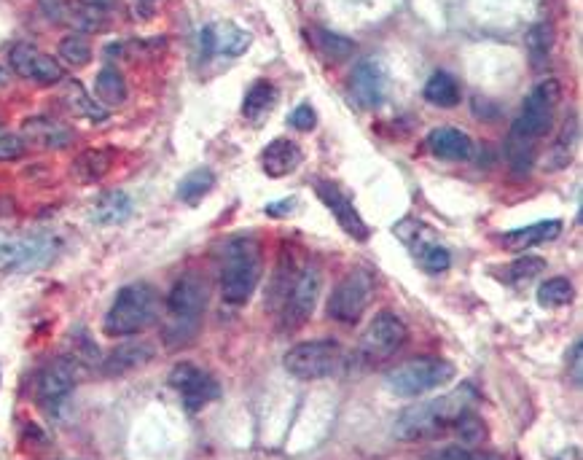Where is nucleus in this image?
I'll return each mask as SVG.
<instances>
[{
    "mask_svg": "<svg viewBox=\"0 0 583 460\" xmlns=\"http://www.w3.org/2000/svg\"><path fill=\"white\" fill-rule=\"evenodd\" d=\"M476 401H479V396L473 391V385L465 382V385L455 388L452 393H446L441 399L409 407L395 420V439H401V442H430V439H438L446 431H452L460 423V417L471 412Z\"/></svg>",
    "mask_w": 583,
    "mask_h": 460,
    "instance_id": "f257e3e1",
    "label": "nucleus"
},
{
    "mask_svg": "<svg viewBox=\"0 0 583 460\" xmlns=\"http://www.w3.org/2000/svg\"><path fill=\"white\" fill-rule=\"evenodd\" d=\"M559 100H562V87L557 79L538 81L524 100L522 111L511 127V159L519 170H530L535 143L549 135Z\"/></svg>",
    "mask_w": 583,
    "mask_h": 460,
    "instance_id": "f03ea898",
    "label": "nucleus"
},
{
    "mask_svg": "<svg viewBox=\"0 0 583 460\" xmlns=\"http://www.w3.org/2000/svg\"><path fill=\"white\" fill-rule=\"evenodd\" d=\"M207 310V283L189 272L175 280L164 307V342L167 348H183L197 337Z\"/></svg>",
    "mask_w": 583,
    "mask_h": 460,
    "instance_id": "7ed1b4c3",
    "label": "nucleus"
},
{
    "mask_svg": "<svg viewBox=\"0 0 583 460\" xmlns=\"http://www.w3.org/2000/svg\"><path fill=\"white\" fill-rule=\"evenodd\" d=\"M264 270L261 245L253 235L232 237L221 253V296L226 304H245L256 291Z\"/></svg>",
    "mask_w": 583,
    "mask_h": 460,
    "instance_id": "20e7f679",
    "label": "nucleus"
},
{
    "mask_svg": "<svg viewBox=\"0 0 583 460\" xmlns=\"http://www.w3.org/2000/svg\"><path fill=\"white\" fill-rule=\"evenodd\" d=\"M159 318V294L148 283H129L116 294L111 310L105 315L108 337H135Z\"/></svg>",
    "mask_w": 583,
    "mask_h": 460,
    "instance_id": "39448f33",
    "label": "nucleus"
},
{
    "mask_svg": "<svg viewBox=\"0 0 583 460\" xmlns=\"http://www.w3.org/2000/svg\"><path fill=\"white\" fill-rule=\"evenodd\" d=\"M455 366L446 358H412L385 374V388L398 399H420L455 380Z\"/></svg>",
    "mask_w": 583,
    "mask_h": 460,
    "instance_id": "423d86ee",
    "label": "nucleus"
},
{
    "mask_svg": "<svg viewBox=\"0 0 583 460\" xmlns=\"http://www.w3.org/2000/svg\"><path fill=\"white\" fill-rule=\"evenodd\" d=\"M342 361L344 350L334 339H309V342H299L283 358L285 372L304 382L334 377L339 372Z\"/></svg>",
    "mask_w": 583,
    "mask_h": 460,
    "instance_id": "0eeeda50",
    "label": "nucleus"
},
{
    "mask_svg": "<svg viewBox=\"0 0 583 460\" xmlns=\"http://www.w3.org/2000/svg\"><path fill=\"white\" fill-rule=\"evenodd\" d=\"M320 291H323V275L315 264H304L288 288V294L280 302V321H283L285 334L299 331L304 323L312 318L315 307H318Z\"/></svg>",
    "mask_w": 583,
    "mask_h": 460,
    "instance_id": "6e6552de",
    "label": "nucleus"
},
{
    "mask_svg": "<svg viewBox=\"0 0 583 460\" xmlns=\"http://www.w3.org/2000/svg\"><path fill=\"white\" fill-rule=\"evenodd\" d=\"M406 339H409V329H406V323H403L401 315L387 313L385 310V313H379L361 334L358 358H361L366 366L385 364V361H390V358L406 345Z\"/></svg>",
    "mask_w": 583,
    "mask_h": 460,
    "instance_id": "1a4fd4ad",
    "label": "nucleus"
},
{
    "mask_svg": "<svg viewBox=\"0 0 583 460\" xmlns=\"http://www.w3.org/2000/svg\"><path fill=\"white\" fill-rule=\"evenodd\" d=\"M374 291H377V283H374L369 272H350L328 299V318L344 323V326L358 323L363 313L369 310Z\"/></svg>",
    "mask_w": 583,
    "mask_h": 460,
    "instance_id": "9d476101",
    "label": "nucleus"
},
{
    "mask_svg": "<svg viewBox=\"0 0 583 460\" xmlns=\"http://www.w3.org/2000/svg\"><path fill=\"white\" fill-rule=\"evenodd\" d=\"M78 385V364L73 358H54L52 364H46L35 380V399L46 412L57 409L68 401V396L76 391Z\"/></svg>",
    "mask_w": 583,
    "mask_h": 460,
    "instance_id": "9b49d317",
    "label": "nucleus"
},
{
    "mask_svg": "<svg viewBox=\"0 0 583 460\" xmlns=\"http://www.w3.org/2000/svg\"><path fill=\"white\" fill-rule=\"evenodd\" d=\"M57 253V243L49 237H3L0 240V267L9 272H30L49 264Z\"/></svg>",
    "mask_w": 583,
    "mask_h": 460,
    "instance_id": "f8f14e48",
    "label": "nucleus"
},
{
    "mask_svg": "<svg viewBox=\"0 0 583 460\" xmlns=\"http://www.w3.org/2000/svg\"><path fill=\"white\" fill-rule=\"evenodd\" d=\"M170 385L178 391L183 407L189 412H199V409H205L207 404H213L221 396V385H218L213 374L194 364L175 366L170 372Z\"/></svg>",
    "mask_w": 583,
    "mask_h": 460,
    "instance_id": "ddd939ff",
    "label": "nucleus"
},
{
    "mask_svg": "<svg viewBox=\"0 0 583 460\" xmlns=\"http://www.w3.org/2000/svg\"><path fill=\"white\" fill-rule=\"evenodd\" d=\"M11 68L17 70V76L38 84H60L65 79V70L54 57L43 54L41 49H35L33 44H17L9 54Z\"/></svg>",
    "mask_w": 583,
    "mask_h": 460,
    "instance_id": "4468645a",
    "label": "nucleus"
},
{
    "mask_svg": "<svg viewBox=\"0 0 583 460\" xmlns=\"http://www.w3.org/2000/svg\"><path fill=\"white\" fill-rule=\"evenodd\" d=\"M199 41H202V52L205 57H213V54H226V57H240L250 49V33L242 30V27L232 25V22H218V25H207L202 33H199Z\"/></svg>",
    "mask_w": 583,
    "mask_h": 460,
    "instance_id": "2eb2a0df",
    "label": "nucleus"
},
{
    "mask_svg": "<svg viewBox=\"0 0 583 460\" xmlns=\"http://www.w3.org/2000/svg\"><path fill=\"white\" fill-rule=\"evenodd\" d=\"M352 95L363 108H379L387 97V73L377 60L358 62L352 73Z\"/></svg>",
    "mask_w": 583,
    "mask_h": 460,
    "instance_id": "dca6fc26",
    "label": "nucleus"
},
{
    "mask_svg": "<svg viewBox=\"0 0 583 460\" xmlns=\"http://www.w3.org/2000/svg\"><path fill=\"white\" fill-rule=\"evenodd\" d=\"M318 197L326 202V208L331 210V216L339 221V226H342L347 235L355 237V240H361V243L363 240H369V226H366V221H363L361 213L355 210V205L344 197L342 191L336 189L334 183H318Z\"/></svg>",
    "mask_w": 583,
    "mask_h": 460,
    "instance_id": "f3484780",
    "label": "nucleus"
},
{
    "mask_svg": "<svg viewBox=\"0 0 583 460\" xmlns=\"http://www.w3.org/2000/svg\"><path fill=\"white\" fill-rule=\"evenodd\" d=\"M19 138L25 140V146L65 148L70 146L73 132H70L65 124L54 122V119L33 116V119H25V122H22V135H19Z\"/></svg>",
    "mask_w": 583,
    "mask_h": 460,
    "instance_id": "a211bd4d",
    "label": "nucleus"
},
{
    "mask_svg": "<svg viewBox=\"0 0 583 460\" xmlns=\"http://www.w3.org/2000/svg\"><path fill=\"white\" fill-rule=\"evenodd\" d=\"M151 358H154V345H148L143 339H132V342H124L116 350H111V356L103 361V372L108 377H121V374L146 366Z\"/></svg>",
    "mask_w": 583,
    "mask_h": 460,
    "instance_id": "6ab92c4d",
    "label": "nucleus"
},
{
    "mask_svg": "<svg viewBox=\"0 0 583 460\" xmlns=\"http://www.w3.org/2000/svg\"><path fill=\"white\" fill-rule=\"evenodd\" d=\"M301 162H304L301 148L288 138L272 140L261 154V165H264V173L269 178H285V175L296 173Z\"/></svg>",
    "mask_w": 583,
    "mask_h": 460,
    "instance_id": "aec40b11",
    "label": "nucleus"
},
{
    "mask_svg": "<svg viewBox=\"0 0 583 460\" xmlns=\"http://www.w3.org/2000/svg\"><path fill=\"white\" fill-rule=\"evenodd\" d=\"M430 154L446 162H463L473 154V140L455 127H438L428 135Z\"/></svg>",
    "mask_w": 583,
    "mask_h": 460,
    "instance_id": "412c9836",
    "label": "nucleus"
},
{
    "mask_svg": "<svg viewBox=\"0 0 583 460\" xmlns=\"http://www.w3.org/2000/svg\"><path fill=\"white\" fill-rule=\"evenodd\" d=\"M559 232H562V221H538V224L522 226V229H514V232H506L503 235V245H506L508 251L522 253L530 251L535 245L549 243V240H557Z\"/></svg>",
    "mask_w": 583,
    "mask_h": 460,
    "instance_id": "4be33fe9",
    "label": "nucleus"
},
{
    "mask_svg": "<svg viewBox=\"0 0 583 460\" xmlns=\"http://www.w3.org/2000/svg\"><path fill=\"white\" fill-rule=\"evenodd\" d=\"M132 210H135V205H132V197L127 191H105L92 205V221L100 226H119L132 216Z\"/></svg>",
    "mask_w": 583,
    "mask_h": 460,
    "instance_id": "5701e85b",
    "label": "nucleus"
},
{
    "mask_svg": "<svg viewBox=\"0 0 583 460\" xmlns=\"http://www.w3.org/2000/svg\"><path fill=\"white\" fill-rule=\"evenodd\" d=\"M113 165L111 148H89L73 159V178L78 183H97L108 175Z\"/></svg>",
    "mask_w": 583,
    "mask_h": 460,
    "instance_id": "b1692460",
    "label": "nucleus"
},
{
    "mask_svg": "<svg viewBox=\"0 0 583 460\" xmlns=\"http://www.w3.org/2000/svg\"><path fill=\"white\" fill-rule=\"evenodd\" d=\"M57 19L73 27L78 35L97 33L105 27L103 11L95 9V6H86V3H62L57 9Z\"/></svg>",
    "mask_w": 583,
    "mask_h": 460,
    "instance_id": "393cba45",
    "label": "nucleus"
},
{
    "mask_svg": "<svg viewBox=\"0 0 583 460\" xmlns=\"http://www.w3.org/2000/svg\"><path fill=\"white\" fill-rule=\"evenodd\" d=\"M62 103L70 113H76L81 119H89V122H103L108 119V108H103L100 103H95L92 97L86 95L84 87L78 81H68L62 87Z\"/></svg>",
    "mask_w": 583,
    "mask_h": 460,
    "instance_id": "a878e982",
    "label": "nucleus"
},
{
    "mask_svg": "<svg viewBox=\"0 0 583 460\" xmlns=\"http://www.w3.org/2000/svg\"><path fill=\"white\" fill-rule=\"evenodd\" d=\"M95 95L103 108H116L127 100V81L116 68H103L95 79Z\"/></svg>",
    "mask_w": 583,
    "mask_h": 460,
    "instance_id": "bb28decb",
    "label": "nucleus"
},
{
    "mask_svg": "<svg viewBox=\"0 0 583 460\" xmlns=\"http://www.w3.org/2000/svg\"><path fill=\"white\" fill-rule=\"evenodd\" d=\"M277 103V89L269 81H256L250 92L245 95V105H242V116L250 122H261L266 113L272 111Z\"/></svg>",
    "mask_w": 583,
    "mask_h": 460,
    "instance_id": "cd10ccee",
    "label": "nucleus"
},
{
    "mask_svg": "<svg viewBox=\"0 0 583 460\" xmlns=\"http://www.w3.org/2000/svg\"><path fill=\"white\" fill-rule=\"evenodd\" d=\"M215 186V173L210 167H197L191 170L181 183H178V200L186 205H199Z\"/></svg>",
    "mask_w": 583,
    "mask_h": 460,
    "instance_id": "c85d7f7f",
    "label": "nucleus"
},
{
    "mask_svg": "<svg viewBox=\"0 0 583 460\" xmlns=\"http://www.w3.org/2000/svg\"><path fill=\"white\" fill-rule=\"evenodd\" d=\"M425 100L441 105V108H455L460 103V87H457L455 76H449L444 70L433 73L428 84H425Z\"/></svg>",
    "mask_w": 583,
    "mask_h": 460,
    "instance_id": "c756f323",
    "label": "nucleus"
},
{
    "mask_svg": "<svg viewBox=\"0 0 583 460\" xmlns=\"http://www.w3.org/2000/svg\"><path fill=\"white\" fill-rule=\"evenodd\" d=\"M575 143H578V116H570V119L565 122V127H562V135H559L554 148H551L549 165H554L551 170H562V167L570 165Z\"/></svg>",
    "mask_w": 583,
    "mask_h": 460,
    "instance_id": "7c9ffc66",
    "label": "nucleus"
},
{
    "mask_svg": "<svg viewBox=\"0 0 583 460\" xmlns=\"http://www.w3.org/2000/svg\"><path fill=\"white\" fill-rule=\"evenodd\" d=\"M414 256L420 261L422 270L430 272V275H441V272H446L452 267V253L446 251L444 245L433 243V240L417 245V248H414Z\"/></svg>",
    "mask_w": 583,
    "mask_h": 460,
    "instance_id": "2f4dec72",
    "label": "nucleus"
},
{
    "mask_svg": "<svg viewBox=\"0 0 583 460\" xmlns=\"http://www.w3.org/2000/svg\"><path fill=\"white\" fill-rule=\"evenodd\" d=\"M575 299V288L567 278H551L546 283H541L538 288V302L549 310H557V307H567V304Z\"/></svg>",
    "mask_w": 583,
    "mask_h": 460,
    "instance_id": "473e14b6",
    "label": "nucleus"
},
{
    "mask_svg": "<svg viewBox=\"0 0 583 460\" xmlns=\"http://www.w3.org/2000/svg\"><path fill=\"white\" fill-rule=\"evenodd\" d=\"M315 44H318V49L326 54L328 60H344V57H350L355 52V46L344 35H336L331 30H323V27L315 30Z\"/></svg>",
    "mask_w": 583,
    "mask_h": 460,
    "instance_id": "72a5a7b5",
    "label": "nucleus"
},
{
    "mask_svg": "<svg viewBox=\"0 0 583 460\" xmlns=\"http://www.w3.org/2000/svg\"><path fill=\"white\" fill-rule=\"evenodd\" d=\"M60 57L68 65H73V68H84L86 62L92 60V46H89V41H86L84 35H68V38H62L60 44Z\"/></svg>",
    "mask_w": 583,
    "mask_h": 460,
    "instance_id": "f704fd0d",
    "label": "nucleus"
},
{
    "mask_svg": "<svg viewBox=\"0 0 583 460\" xmlns=\"http://www.w3.org/2000/svg\"><path fill=\"white\" fill-rule=\"evenodd\" d=\"M430 460H503L498 452L484 450V447H471V444H455L444 447L430 455Z\"/></svg>",
    "mask_w": 583,
    "mask_h": 460,
    "instance_id": "c9c22d12",
    "label": "nucleus"
},
{
    "mask_svg": "<svg viewBox=\"0 0 583 460\" xmlns=\"http://www.w3.org/2000/svg\"><path fill=\"white\" fill-rule=\"evenodd\" d=\"M506 272H508L506 278L511 280V283H527V280L538 278V275L546 272V261H543L541 256H530V253H527L522 259H516Z\"/></svg>",
    "mask_w": 583,
    "mask_h": 460,
    "instance_id": "e433bc0d",
    "label": "nucleus"
},
{
    "mask_svg": "<svg viewBox=\"0 0 583 460\" xmlns=\"http://www.w3.org/2000/svg\"><path fill=\"white\" fill-rule=\"evenodd\" d=\"M527 49H530L535 65H541V62L549 57V49H551V30L549 27L546 25L532 27L530 35H527Z\"/></svg>",
    "mask_w": 583,
    "mask_h": 460,
    "instance_id": "4c0bfd02",
    "label": "nucleus"
},
{
    "mask_svg": "<svg viewBox=\"0 0 583 460\" xmlns=\"http://www.w3.org/2000/svg\"><path fill=\"white\" fill-rule=\"evenodd\" d=\"M25 140L11 132H0V162H17L25 157Z\"/></svg>",
    "mask_w": 583,
    "mask_h": 460,
    "instance_id": "58836bf2",
    "label": "nucleus"
},
{
    "mask_svg": "<svg viewBox=\"0 0 583 460\" xmlns=\"http://www.w3.org/2000/svg\"><path fill=\"white\" fill-rule=\"evenodd\" d=\"M291 124L299 132H312L315 127H318V113L312 111V105L301 103L299 108L291 113Z\"/></svg>",
    "mask_w": 583,
    "mask_h": 460,
    "instance_id": "ea45409f",
    "label": "nucleus"
},
{
    "mask_svg": "<svg viewBox=\"0 0 583 460\" xmlns=\"http://www.w3.org/2000/svg\"><path fill=\"white\" fill-rule=\"evenodd\" d=\"M581 350H583V342L581 339H578V342H575L573 345V358H567V361H570V366H573V385L575 388H581Z\"/></svg>",
    "mask_w": 583,
    "mask_h": 460,
    "instance_id": "a19ab883",
    "label": "nucleus"
},
{
    "mask_svg": "<svg viewBox=\"0 0 583 460\" xmlns=\"http://www.w3.org/2000/svg\"><path fill=\"white\" fill-rule=\"evenodd\" d=\"M84 3L86 6H95V9L103 11V9H111L116 0H84Z\"/></svg>",
    "mask_w": 583,
    "mask_h": 460,
    "instance_id": "79ce46f5",
    "label": "nucleus"
},
{
    "mask_svg": "<svg viewBox=\"0 0 583 460\" xmlns=\"http://www.w3.org/2000/svg\"><path fill=\"white\" fill-rule=\"evenodd\" d=\"M9 213H14V202L0 197V216H9Z\"/></svg>",
    "mask_w": 583,
    "mask_h": 460,
    "instance_id": "37998d69",
    "label": "nucleus"
},
{
    "mask_svg": "<svg viewBox=\"0 0 583 460\" xmlns=\"http://www.w3.org/2000/svg\"><path fill=\"white\" fill-rule=\"evenodd\" d=\"M9 84V73H6V68H0V87H6Z\"/></svg>",
    "mask_w": 583,
    "mask_h": 460,
    "instance_id": "c03bdc74",
    "label": "nucleus"
}]
</instances>
